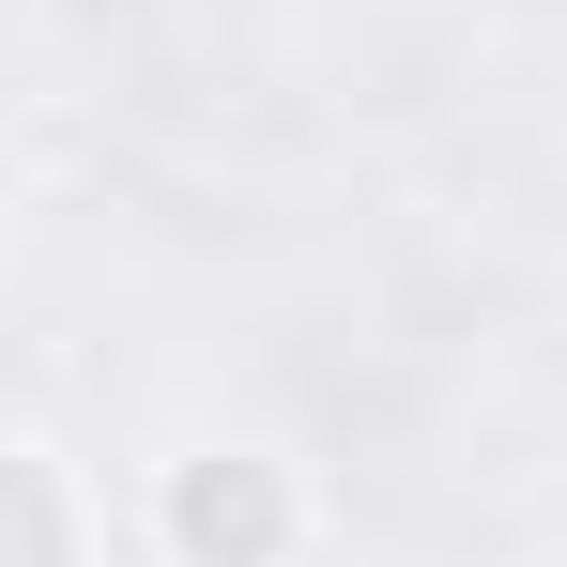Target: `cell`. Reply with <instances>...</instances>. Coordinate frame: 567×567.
Returning a JSON list of instances; mask_svg holds the SVG:
<instances>
[{"mask_svg":"<svg viewBox=\"0 0 567 567\" xmlns=\"http://www.w3.org/2000/svg\"><path fill=\"white\" fill-rule=\"evenodd\" d=\"M138 537H154V567H307L322 491H307L291 445H185L138 491Z\"/></svg>","mask_w":567,"mask_h":567,"instance_id":"1","label":"cell"},{"mask_svg":"<svg viewBox=\"0 0 567 567\" xmlns=\"http://www.w3.org/2000/svg\"><path fill=\"white\" fill-rule=\"evenodd\" d=\"M0 567H93V491L47 430H0Z\"/></svg>","mask_w":567,"mask_h":567,"instance_id":"2","label":"cell"}]
</instances>
